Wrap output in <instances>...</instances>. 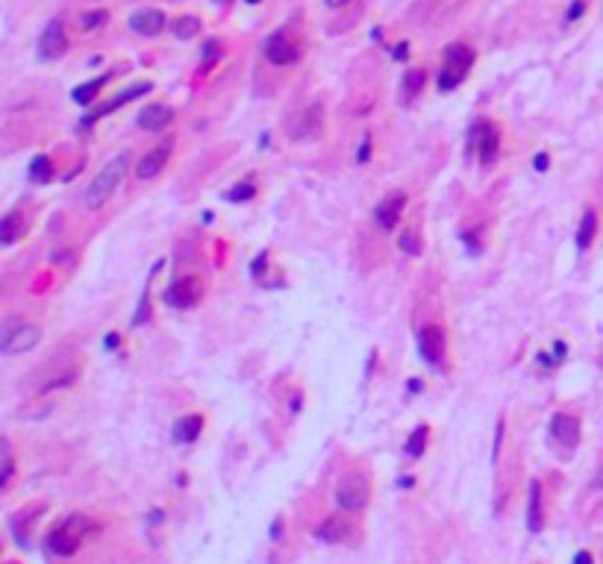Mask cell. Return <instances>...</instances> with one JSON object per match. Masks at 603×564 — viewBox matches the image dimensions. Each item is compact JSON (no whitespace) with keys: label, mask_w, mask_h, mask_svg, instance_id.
<instances>
[{"label":"cell","mask_w":603,"mask_h":564,"mask_svg":"<svg viewBox=\"0 0 603 564\" xmlns=\"http://www.w3.org/2000/svg\"><path fill=\"white\" fill-rule=\"evenodd\" d=\"M527 529H530V532H539V529H541V485H539V479H532V482H530Z\"/></svg>","instance_id":"cell-19"},{"label":"cell","mask_w":603,"mask_h":564,"mask_svg":"<svg viewBox=\"0 0 603 564\" xmlns=\"http://www.w3.org/2000/svg\"><path fill=\"white\" fill-rule=\"evenodd\" d=\"M574 564H591V556H588V552H577V556H574Z\"/></svg>","instance_id":"cell-35"},{"label":"cell","mask_w":603,"mask_h":564,"mask_svg":"<svg viewBox=\"0 0 603 564\" xmlns=\"http://www.w3.org/2000/svg\"><path fill=\"white\" fill-rule=\"evenodd\" d=\"M321 133H324V106L321 103H309L306 109L288 124V138L297 141V144L318 141Z\"/></svg>","instance_id":"cell-6"},{"label":"cell","mask_w":603,"mask_h":564,"mask_svg":"<svg viewBox=\"0 0 603 564\" xmlns=\"http://www.w3.org/2000/svg\"><path fill=\"white\" fill-rule=\"evenodd\" d=\"M368 500H371V485H368V479L362 473L344 476L339 482V488H335V502H339L344 511H351V514L362 511L365 505H368Z\"/></svg>","instance_id":"cell-5"},{"label":"cell","mask_w":603,"mask_h":564,"mask_svg":"<svg viewBox=\"0 0 603 564\" xmlns=\"http://www.w3.org/2000/svg\"><path fill=\"white\" fill-rule=\"evenodd\" d=\"M53 176V164H50V156H36L30 164V180L33 182H48Z\"/></svg>","instance_id":"cell-27"},{"label":"cell","mask_w":603,"mask_h":564,"mask_svg":"<svg viewBox=\"0 0 603 564\" xmlns=\"http://www.w3.org/2000/svg\"><path fill=\"white\" fill-rule=\"evenodd\" d=\"M127 168H130V153H118V156H112L106 164L100 168V173L91 180V185L86 188V197L83 203L89 209H100L109 203V197L118 191V185L124 182L127 176Z\"/></svg>","instance_id":"cell-1"},{"label":"cell","mask_w":603,"mask_h":564,"mask_svg":"<svg viewBox=\"0 0 603 564\" xmlns=\"http://www.w3.org/2000/svg\"><path fill=\"white\" fill-rule=\"evenodd\" d=\"M154 86L150 82H138V86H133V88H127V91H121L118 97H112V100H106V103H100L98 109H91L86 118H83V126H89V124H95V121H100L103 115H109V112H115V109H121V106H127L130 100H136V97H142L145 91H150Z\"/></svg>","instance_id":"cell-14"},{"label":"cell","mask_w":603,"mask_h":564,"mask_svg":"<svg viewBox=\"0 0 603 564\" xmlns=\"http://www.w3.org/2000/svg\"><path fill=\"white\" fill-rule=\"evenodd\" d=\"M424 438H427V429H424V426H418V429L409 435V441H407V455H409V458H418V455L424 453Z\"/></svg>","instance_id":"cell-29"},{"label":"cell","mask_w":603,"mask_h":564,"mask_svg":"<svg viewBox=\"0 0 603 564\" xmlns=\"http://www.w3.org/2000/svg\"><path fill=\"white\" fill-rule=\"evenodd\" d=\"M109 82V74H103V77H98V79H91V82H83V86H77L74 88V103H80V106H89L91 100L98 97V91L103 88Z\"/></svg>","instance_id":"cell-23"},{"label":"cell","mask_w":603,"mask_h":564,"mask_svg":"<svg viewBox=\"0 0 603 564\" xmlns=\"http://www.w3.org/2000/svg\"><path fill=\"white\" fill-rule=\"evenodd\" d=\"M106 347H118V335H106Z\"/></svg>","instance_id":"cell-39"},{"label":"cell","mask_w":603,"mask_h":564,"mask_svg":"<svg viewBox=\"0 0 603 564\" xmlns=\"http://www.w3.org/2000/svg\"><path fill=\"white\" fill-rule=\"evenodd\" d=\"M41 341V329L36 323H12L0 329V352L3 356H18V352L33 350Z\"/></svg>","instance_id":"cell-4"},{"label":"cell","mask_w":603,"mask_h":564,"mask_svg":"<svg viewBox=\"0 0 603 564\" xmlns=\"http://www.w3.org/2000/svg\"><path fill=\"white\" fill-rule=\"evenodd\" d=\"M24 235V218L21 212H9L6 218H0V244H12Z\"/></svg>","instance_id":"cell-21"},{"label":"cell","mask_w":603,"mask_h":564,"mask_svg":"<svg viewBox=\"0 0 603 564\" xmlns=\"http://www.w3.org/2000/svg\"><path fill=\"white\" fill-rule=\"evenodd\" d=\"M398 247H400V250H403V253H407V256H412V258H415V256H421V253H424V244H421V235H418V232H415V229H403V232L398 235Z\"/></svg>","instance_id":"cell-25"},{"label":"cell","mask_w":603,"mask_h":564,"mask_svg":"<svg viewBox=\"0 0 603 564\" xmlns=\"http://www.w3.org/2000/svg\"><path fill=\"white\" fill-rule=\"evenodd\" d=\"M445 350H447V341H445V332L438 326H421L418 329V352L421 359L427 364H433V368H438L445 359Z\"/></svg>","instance_id":"cell-12"},{"label":"cell","mask_w":603,"mask_h":564,"mask_svg":"<svg viewBox=\"0 0 603 564\" xmlns=\"http://www.w3.org/2000/svg\"><path fill=\"white\" fill-rule=\"evenodd\" d=\"M171 150H174V138H165L154 150H147L145 156L138 159V164H136V176H138V180H142V182L156 180V176L165 171V164L171 159Z\"/></svg>","instance_id":"cell-9"},{"label":"cell","mask_w":603,"mask_h":564,"mask_svg":"<svg viewBox=\"0 0 603 564\" xmlns=\"http://www.w3.org/2000/svg\"><path fill=\"white\" fill-rule=\"evenodd\" d=\"M248 3H259V0H248Z\"/></svg>","instance_id":"cell-40"},{"label":"cell","mask_w":603,"mask_h":564,"mask_svg":"<svg viewBox=\"0 0 603 564\" xmlns=\"http://www.w3.org/2000/svg\"><path fill=\"white\" fill-rule=\"evenodd\" d=\"M253 194H257V185H253V182H239L233 191H227L224 197L233 200V203H245V200H250Z\"/></svg>","instance_id":"cell-30"},{"label":"cell","mask_w":603,"mask_h":564,"mask_svg":"<svg viewBox=\"0 0 603 564\" xmlns=\"http://www.w3.org/2000/svg\"><path fill=\"white\" fill-rule=\"evenodd\" d=\"M65 50H68L65 27H62V21L56 18V21H50L48 27H44L41 39H39V50H36V53H39L41 62H53V59H62Z\"/></svg>","instance_id":"cell-11"},{"label":"cell","mask_w":603,"mask_h":564,"mask_svg":"<svg viewBox=\"0 0 603 564\" xmlns=\"http://www.w3.org/2000/svg\"><path fill=\"white\" fill-rule=\"evenodd\" d=\"M201 429H203V417H201V415L180 417L177 426H174V438H177L180 444H192L197 435H201Z\"/></svg>","instance_id":"cell-22"},{"label":"cell","mask_w":603,"mask_h":564,"mask_svg":"<svg viewBox=\"0 0 603 564\" xmlns=\"http://www.w3.org/2000/svg\"><path fill=\"white\" fill-rule=\"evenodd\" d=\"M315 538L324 540V544H344L351 538V520L342 514H333V517H324V520L315 526Z\"/></svg>","instance_id":"cell-16"},{"label":"cell","mask_w":603,"mask_h":564,"mask_svg":"<svg viewBox=\"0 0 603 564\" xmlns=\"http://www.w3.org/2000/svg\"><path fill=\"white\" fill-rule=\"evenodd\" d=\"M595 232H597V212L586 209L583 218H579V229H577V247L579 250H588L591 241H595Z\"/></svg>","instance_id":"cell-20"},{"label":"cell","mask_w":603,"mask_h":564,"mask_svg":"<svg viewBox=\"0 0 603 564\" xmlns=\"http://www.w3.org/2000/svg\"><path fill=\"white\" fill-rule=\"evenodd\" d=\"M265 56L274 65H295L300 59V41L292 30H277L268 41H265Z\"/></svg>","instance_id":"cell-7"},{"label":"cell","mask_w":603,"mask_h":564,"mask_svg":"<svg viewBox=\"0 0 603 564\" xmlns=\"http://www.w3.org/2000/svg\"><path fill=\"white\" fill-rule=\"evenodd\" d=\"M368 153H371V138H362V147H359V156H356V159H359V164H362V162H368Z\"/></svg>","instance_id":"cell-33"},{"label":"cell","mask_w":603,"mask_h":564,"mask_svg":"<svg viewBox=\"0 0 603 564\" xmlns=\"http://www.w3.org/2000/svg\"><path fill=\"white\" fill-rule=\"evenodd\" d=\"M277 535H283V523L280 520H274V526H271V538H277Z\"/></svg>","instance_id":"cell-38"},{"label":"cell","mask_w":603,"mask_h":564,"mask_svg":"<svg viewBox=\"0 0 603 564\" xmlns=\"http://www.w3.org/2000/svg\"><path fill=\"white\" fill-rule=\"evenodd\" d=\"M562 356H565V344H556V347H553V359H556V361H559Z\"/></svg>","instance_id":"cell-37"},{"label":"cell","mask_w":603,"mask_h":564,"mask_svg":"<svg viewBox=\"0 0 603 564\" xmlns=\"http://www.w3.org/2000/svg\"><path fill=\"white\" fill-rule=\"evenodd\" d=\"M130 27H133V32L147 35V39L150 35H159L162 27H165V12L162 9H138L130 18Z\"/></svg>","instance_id":"cell-18"},{"label":"cell","mask_w":603,"mask_h":564,"mask_svg":"<svg viewBox=\"0 0 603 564\" xmlns=\"http://www.w3.org/2000/svg\"><path fill=\"white\" fill-rule=\"evenodd\" d=\"M403 206H407V194L403 191H391V194L382 197L374 206V220L380 223V229L391 232L394 227H398V220L403 215Z\"/></svg>","instance_id":"cell-13"},{"label":"cell","mask_w":603,"mask_h":564,"mask_svg":"<svg viewBox=\"0 0 603 564\" xmlns=\"http://www.w3.org/2000/svg\"><path fill=\"white\" fill-rule=\"evenodd\" d=\"M471 141L477 144V156L483 168H492L497 162V153H501V133L492 124H477L471 129Z\"/></svg>","instance_id":"cell-10"},{"label":"cell","mask_w":603,"mask_h":564,"mask_svg":"<svg viewBox=\"0 0 603 564\" xmlns=\"http://www.w3.org/2000/svg\"><path fill=\"white\" fill-rule=\"evenodd\" d=\"M171 30H174V35H177L180 41H189V39H194V35H197V30H201V21H197L194 15L177 18V21L171 24Z\"/></svg>","instance_id":"cell-26"},{"label":"cell","mask_w":603,"mask_h":564,"mask_svg":"<svg viewBox=\"0 0 603 564\" xmlns=\"http://www.w3.org/2000/svg\"><path fill=\"white\" fill-rule=\"evenodd\" d=\"M9 476H12V462H9V458H6V462L0 464V488L6 485V479H9Z\"/></svg>","instance_id":"cell-32"},{"label":"cell","mask_w":603,"mask_h":564,"mask_svg":"<svg viewBox=\"0 0 603 564\" xmlns=\"http://www.w3.org/2000/svg\"><path fill=\"white\" fill-rule=\"evenodd\" d=\"M171 121H174V109H171V106H162V103L145 106V109L138 112V118H136L138 129H145V133H162L165 126H171Z\"/></svg>","instance_id":"cell-15"},{"label":"cell","mask_w":603,"mask_h":564,"mask_svg":"<svg viewBox=\"0 0 603 564\" xmlns=\"http://www.w3.org/2000/svg\"><path fill=\"white\" fill-rule=\"evenodd\" d=\"M595 488H603V462H600L597 473H595Z\"/></svg>","instance_id":"cell-36"},{"label":"cell","mask_w":603,"mask_h":564,"mask_svg":"<svg viewBox=\"0 0 603 564\" xmlns=\"http://www.w3.org/2000/svg\"><path fill=\"white\" fill-rule=\"evenodd\" d=\"M550 435L562 446L571 450V446L579 444V420L574 415H565V411H559V415H553V420H550Z\"/></svg>","instance_id":"cell-17"},{"label":"cell","mask_w":603,"mask_h":564,"mask_svg":"<svg viewBox=\"0 0 603 564\" xmlns=\"http://www.w3.org/2000/svg\"><path fill=\"white\" fill-rule=\"evenodd\" d=\"M109 21V12L106 9H95V12H86L83 18H80V30H86V32H91V30H100L103 24Z\"/></svg>","instance_id":"cell-28"},{"label":"cell","mask_w":603,"mask_h":564,"mask_svg":"<svg viewBox=\"0 0 603 564\" xmlns=\"http://www.w3.org/2000/svg\"><path fill=\"white\" fill-rule=\"evenodd\" d=\"M474 62V50L468 44H450L445 47V62H442V74H438V88L442 91H454L462 79L468 77Z\"/></svg>","instance_id":"cell-3"},{"label":"cell","mask_w":603,"mask_h":564,"mask_svg":"<svg viewBox=\"0 0 603 564\" xmlns=\"http://www.w3.org/2000/svg\"><path fill=\"white\" fill-rule=\"evenodd\" d=\"M203 300V282L197 276H185L171 282V288L165 291V303L171 309H194Z\"/></svg>","instance_id":"cell-8"},{"label":"cell","mask_w":603,"mask_h":564,"mask_svg":"<svg viewBox=\"0 0 603 564\" xmlns=\"http://www.w3.org/2000/svg\"><path fill=\"white\" fill-rule=\"evenodd\" d=\"M424 82H427V74H424V70H421V68H409L407 74H403V97L412 100L415 94H421Z\"/></svg>","instance_id":"cell-24"},{"label":"cell","mask_w":603,"mask_h":564,"mask_svg":"<svg viewBox=\"0 0 603 564\" xmlns=\"http://www.w3.org/2000/svg\"><path fill=\"white\" fill-rule=\"evenodd\" d=\"M583 12H586V0H577V3L568 9V21H577L579 15H583Z\"/></svg>","instance_id":"cell-31"},{"label":"cell","mask_w":603,"mask_h":564,"mask_svg":"<svg viewBox=\"0 0 603 564\" xmlns=\"http://www.w3.org/2000/svg\"><path fill=\"white\" fill-rule=\"evenodd\" d=\"M95 529V523L89 520L86 514H71V517H65V520L53 529V532L48 535V549L53 552V556H74L77 552V547L83 544V538Z\"/></svg>","instance_id":"cell-2"},{"label":"cell","mask_w":603,"mask_h":564,"mask_svg":"<svg viewBox=\"0 0 603 564\" xmlns=\"http://www.w3.org/2000/svg\"><path fill=\"white\" fill-rule=\"evenodd\" d=\"M532 168H536V171H548V153H539V156L532 159Z\"/></svg>","instance_id":"cell-34"}]
</instances>
